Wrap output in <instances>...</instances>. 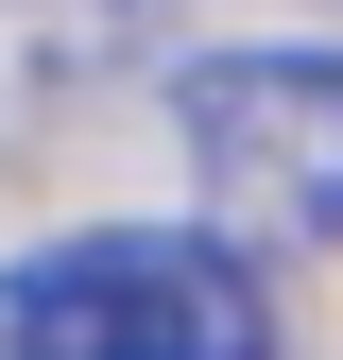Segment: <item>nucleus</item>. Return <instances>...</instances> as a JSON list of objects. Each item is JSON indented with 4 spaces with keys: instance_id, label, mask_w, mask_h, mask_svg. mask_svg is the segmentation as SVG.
<instances>
[{
    "instance_id": "obj_2",
    "label": "nucleus",
    "mask_w": 343,
    "mask_h": 360,
    "mask_svg": "<svg viewBox=\"0 0 343 360\" xmlns=\"http://www.w3.org/2000/svg\"><path fill=\"white\" fill-rule=\"evenodd\" d=\"M172 138L224 240H343V52H206Z\"/></svg>"
},
{
    "instance_id": "obj_1",
    "label": "nucleus",
    "mask_w": 343,
    "mask_h": 360,
    "mask_svg": "<svg viewBox=\"0 0 343 360\" xmlns=\"http://www.w3.org/2000/svg\"><path fill=\"white\" fill-rule=\"evenodd\" d=\"M0 360H275V292L224 223H86L0 257Z\"/></svg>"
}]
</instances>
